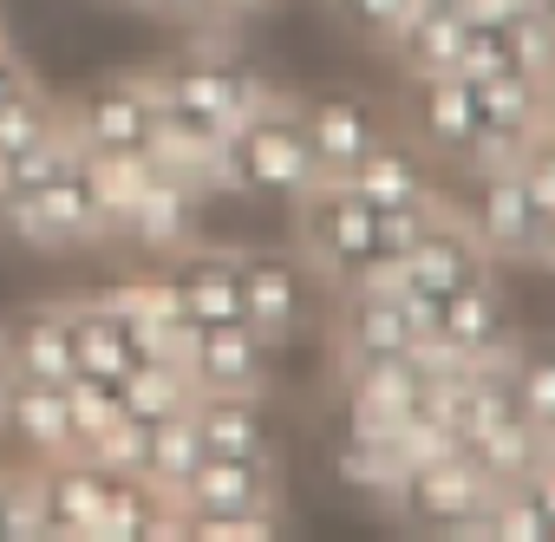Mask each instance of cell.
I'll use <instances>...</instances> for the list:
<instances>
[{
  "label": "cell",
  "mask_w": 555,
  "mask_h": 542,
  "mask_svg": "<svg viewBox=\"0 0 555 542\" xmlns=\"http://www.w3.org/2000/svg\"><path fill=\"white\" fill-rule=\"evenodd\" d=\"M105 222H112V209H105V190H99V170L86 151L66 170H47L34 183H0V229H14L21 242H40V248L86 242Z\"/></svg>",
  "instance_id": "6da1fadb"
},
{
  "label": "cell",
  "mask_w": 555,
  "mask_h": 542,
  "mask_svg": "<svg viewBox=\"0 0 555 542\" xmlns=\"http://www.w3.org/2000/svg\"><path fill=\"white\" fill-rule=\"evenodd\" d=\"M216 164L235 183H261V190H301L314 177V144L295 118H274V112H242L216 151Z\"/></svg>",
  "instance_id": "7a4b0ae2"
},
{
  "label": "cell",
  "mask_w": 555,
  "mask_h": 542,
  "mask_svg": "<svg viewBox=\"0 0 555 542\" xmlns=\"http://www.w3.org/2000/svg\"><path fill=\"white\" fill-rule=\"evenodd\" d=\"M79 151L92 157H151L157 138V92L138 79H105L92 92H79V105L66 112Z\"/></svg>",
  "instance_id": "3957f363"
},
{
  "label": "cell",
  "mask_w": 555,
  "mask_h": 542,
  "mask_svg": "<svg viewBox=\"0 0 555 542\" xmlns=\"http://www.w3.org/2000/svg\"><path fill=\"white\" fill-rule=\"evenodd\" d=\"M105 490H112V470L86 451L40 464V529L47 535H99Z\"/></svg>",
  "instance_id": "277c9868"
},
{
  "label": "cell",
  "mask_w": 555,
  "mask_h": 542,
  "mask_svg": "<svg viewBox=\"0 0 555 542\" xmlns=\"http://www.w3.org/2000/svg\"><path fill=\"white\" fill-rule=\"evenodd\" d=\"M183 373L203 392H248L261 373V334L242 314L209 321V327H183Z\"/></svg>",
  "instance_id": "5b68a950"
},
{
  "label": "cell",
  "mask_w": 555,
  "mask_h": 542,
  "mask_svg": "<svg viewBox=\"0 0 555 542\" xmlns=\"http://www.w3.org/2000/svg\"><path fill=\"white\" fill-rule=\"evenodd\" d=\"M0 438H14L27 451V464H53V457H73L79 451V431H73V412H66V386H34L21 379L0 405Z\"/></svg>",
  "instance_id": "8992f818"
},
{
  "label": "cell",
  "mask_w": 555,
  "mask_h": 542,
  "mask_svg": "<svg viewBox=\"0 0 555 542\" xmlns=\"http://www.w3.org/2000/svg\"><path fill=\"white\" fill-rule=\"evenodd\" d=\"M73 321V373H92V379H125L138 360H144V334L125 308L112 301H86V308H66Z\"/></svg>",
  "instance_id": "52a82bcc"
},
{
  "label": "cell",
  "mask_w": 555,
  "mask_h": 542,
  "mask_svg": "<svg viewBox=\"0 0 555 542\" xmlns=\"http://www.w3.org/2000/svg\"><path fill=\"white\" fill-rule=\"evenodd\" d=\"M0 347H8L14 373L34 386H66L73 379V321L66 308H21L0 327Z\"/></svg>",
  "instance_id": "ba28073f"
},
{
  "label": "cell",
  "mask_w": 555,
  "mask_h": 542,
  "mask_svg": "<svg viewBox=\"0 0 555 542\" xmlns=\"http://www.w3.org/2000/svg\"><path fill=\"white\" fill-rule=\"evenodd\" d=\"M170 314L177 327H209V321H235L242 295H235V261L229 255H183L170 268Z\"/></svg>",
  "instance_id": "9c48e42d"
},
{
  "label": "cell",
  "mask_w": 555,
  "mask_h": 542,
  "mask_svg": "<svg viewBox=\"0 0 555 542\" xmlns=\"http://www.w3.org/2000/svg\"><path fill=\"white\" fill-rule=\"evenodd\" d=\"M261 490H268V477L255 457H203V470L183 483V503L196 516H242L261 503Z\"/></svg>",
  "instance_id": "30bf717a"
},
{
  "label": "cell",
  "mask_w": 555,
  "mask_h": 542,
  "mask_svg": "<svg viewBox=\"0 0 555 542\" xmlns=\"http://www.w3.org/2000/svg\"><path fill=\"white\" fill-rule=\"evenodd\" d=\"M190 425L203 431L209 457H261V418L242 392H203L190 399Z\"/></svg>",
  "instance_id": "8fae6325"
},
{
  "label": "cell",
  "mask_w": 555,
  "mask_h": 542,
  "mask_svg": "<svg viewBox=\"0 0 555 542\" xmlns=\"http://www.w3.org/2000/svg\"><path fill=\"white\" fill-rule=\"evenodd\" d=\"M53 138H66V118L53 112V99H40L34 86L14 92L8 105H0V170L27 164L34 151H47Z\"/></svg>",
  "instance_id": "7c38bea8"
},
{
  "label": "cell",
  "mask_w": 555,
  "mask_h": 542,
  "mask_svg": "<svg viewBox=\"0 0 555 542\" xmlns=\"http://www.w3.org/2000/svg\"><path fill=\"white\" fill-rule=\"evenodd\" d=\"M235 295H242V321L255 334H274L288 314H295V275L282 261H235Z\"/></svg>",
  "instance_id": "4fadbf2b"
},
{
  "label": "cell",
  "mask_w": 555,
  "mask_h": 542,
  "mask_svg": "<svg viewBox=\"0 0 555 542\" xmlns=\"http://www.w3.org/2000/svg\"><path fill=\"white\" fill-rule=\"evenodd\" d=\"M40 529V464L27 470H0V542H27Z\"/></svg>",
  "instance_id": "5bb4252c"
},
{
  "label": "cell",
  "mask_w": 555,
  "mask_h": 542,
  "mask_svg": "<svg viewBox=\"0 0 555 542\" xmlns=\"http://www.w3.org/2000/svg\"><path fill=\"white\" fill-rule=\"evenodd\" d=\"M321 235H327L340 255H373V242H379V216H373L366 196H334V203L321 209Z\"/></svg>",
  "instance_id": "9a60e30c"
},
{
  "label": "cell",
  "mask_w": 555,
  "mask_h": 542,
  "mask_svg": "<svg viewBox=\"0 0 555 542\" xmlns=\"http://www.w3.org/2000/svg\"><path fill=\"white\" fill-rule=\"evenodd\" d=\"M308 144H314V164H360V157H366V125H360V112L327 105V112L314 118Z\"/></svg>",
  "instance_id": "2e32d148"
},
{
  "label": "cell",
  "mask_w": 555,
  "mask_h": 542,
  "mask_svg": "<svg viewBox=\"0 0 555 542\" xmlns=\"http://www.w3.org/2000/svg\"><path fill=\"white\" fill-rule=\"evenodd\" d=\"M27 86H34V79H27V66H21L8 47H0V105H8L14 92H27Z\"/></svg>",
  "instance_id": "e0dca14e"
},
{
  "label": "cell",
  "mask_w": 555,
  "mask_h": 542,
  "mask_svg": "<svg viewBox=\"0 0 555 542\" xmlns=\"http://www.w3.org/2000/svg\"><path fill=\"white\" fill-rule=\"evenodd\" d=\"M21 386V373H14V360H8V347H0V405H8V392Z\"/></svg>",
  "instance_id": "ac0fdd59"
},
{
  "label": "cell",
  "mask_w": 555,
  "mask_h": 542,
  "mask_svg": "<svg viewBox=\"0 0 555 542\" xmlns=\"http://www.w3.org/2000/svg\"><path fill=\"white\" fill-rule=\"evenodd\" d=\"M535 405H555V373H535Z\"/></svg>",
  "instance_id": "d6986e66"
},
{
  "label": "cell",
  "mask_w": 555,
  "mask_h": 542,
  "mask_svg": "<svg viewBox=\"0 0 555 542\" xmlns=\"http://www.w3.org/2000/svg\"><path fill=\"white\" fill-rule=\"evenodd\" d=\"M353 8H360V14H392L399 0H353Z\"/></svg>",
  "instance_id": "ffe728a7"
},
{
  "label": "cell",
  "mask_w": 555,
  "mask_h": 542,
  "mask_svg": "<svg viewBox=\"0 0 555 542\" xmlns=\"http://www.w3.org/2000/svg\"><path fill=\"white\" fill-rule=\"evenodd\" d=\"M157 8H196V0H157Z\"/></svg>",
  "instance_id": "44dd1931"
},
{
  "label": "cell",
  "mask_w": 555,
  "mask_h": 542,
  "mask_svg": "<svg viewBox=\"0 0 555 542\" xmlns=\"http://www.w3.org/2000/svg\"><path fill=\"white\" fill-rule=\"evenodd\" d=\"M0 47H8V27H0Z\"/></svg>",
  "instance_id": "7402d4cb"
},
{
  "label": "cell",
  "mask_w": 555,
  "mask_h": 542,
  "mask_svg": "<svg viewBox=\"0 0 555 542\" xmlns=\"http://www.w3.org/2000/svg\"><path fill=\"white\" fill-rule=\"evenodd\" d=\"M548 503H555V496H548Z\"/></svg>",
  "instance_id": "603a6c76"
}]
</instances>
